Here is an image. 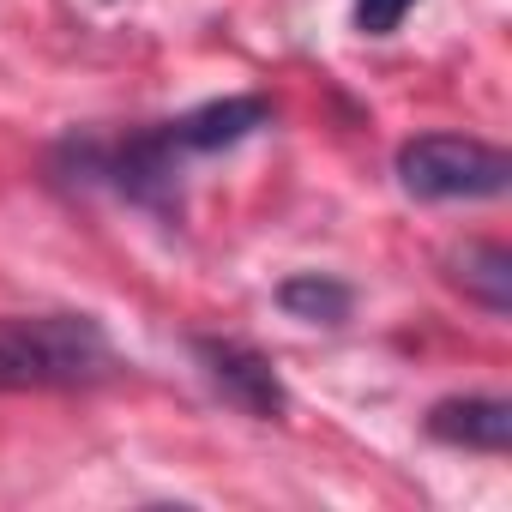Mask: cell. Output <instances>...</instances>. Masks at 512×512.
Masks as SVG:
<instances>
[{
    "instance_id": "obj_1",
    "label": "cell",
    "mask_w": 512,
    "mask_h": 512,
    "mask_svg": "<svg viewBox=\"0 0 512 512\" xmlns=\"http://www.w3.org/2000/svg\"><path fill=\"white\" fill-rule=\"evenodd\" d=\"M121 374V350L91 314L0 320V392H73Z\"/></svg>"
},
{
    "instance_id": "obj_2",
    "label": "cell",
    "mask_w": 512,
    "mask_h": 512,
    "mask_svg": "<svg viewBox=\"0 0 512 512\" xmlns=\"http://www.w3.org/2000/svg\"><path fill=\"white\" fill-rule=\"evenodd\" d=\"M67 157H73L79 181H103L109 193H121V199H133V205H145L157 217L181 211V163H187V151H181L169 121L151 127V133H133V139H85V145L73 139Z\"/></svg>"
},
{
    "instance_id": "obj_3",
    "label": "cell",
    "mask_w": 512,
    "mask_h": 512,
    "mask_svg": "<svg viewBox=\"0 0 512 512\" xmlns=\"http://www.w3.org/2000/svg\"><path fill=\"white\" fill-rule=\"evenodd\" d=\"M398 181L416 199H500L512 187V157L470 133H416L398 145Z\"/></svg>"
},
{
    "instance_id": "obj_4",
    "label": "cell",
    "mask_w": 512,
    "mask_h": 512,
    "mask_svg": "<svg viewBox=\"0 0 512 512\" xmlns=\"http://www.w3.org/2000/svg\"><path fill=\"white\" fill-rule=\"evenodd\" d=\"M193 362H199L205 386L229 410H241L253 422H278L290 410V392H284L272 356H260L253 344H241V338H193Z\"/></svg>"
},
{
    "instance_id": "obj_5",
    "label": "cell",
    "mask_w": 512,
    "mask_h": 512,
    "mask_svg": "<svg viewBox=\"0 0 512 512\" xmlns=\"http://www.w3.org/2000/svg\"><path fill=\"white\" fill-rule=\"evenodd\" d=\"M428 434H434L440 446L500 458V452H506V440H512V404H506V398H494V392L440 398V404L428 410Z\"/></svg>"
},
{
    "instance_id": "obj_6",
    "label": "cell",
    "mask_w": 512,
    "mask_h": 512,
    "mask_svg": "<svg viewBox=\"0 0 512 512\" xmlns=\"http://www.w3.org/2000/svg\"><path fill=\"white\" fill-rule=\"evenodd\" d=\"M452 284L494 320L512 314V253L500 241H470L464 253H452Z\"/></svg>"
},
{
    "instance_id": "obj_7",
    "label": "cell",
    "mask_w": 512,
    "mask_h": 512,
    "mask_svg": "<svg viewBox=\"0 0 512 512\" xmlns=\"http://www.w3.org/2000/svg\"><path fill=\"white\" fill-rule=\"evenodd\" d=\"M278 308L290 320H308V326H344L356 296H350V284H338L326 272H296V278L278 284Z\"/></svg>"
},
{
    "instance_id": "obj_8",
    "label": "cell",
    "mask_w": 512,
    "mask_h": 512,
    "mask_svg": "<svg viewBox=\"0 0 512 512\" xmlns=\"http://www.w3.org/2000/svg\"><path fill=\"white\" fill-rule=\"evenodd\" d=\"M416 7V0H356V31L368 37H392L404 25V13Z\"/></svg>"
}]
</instances>
